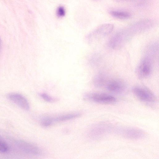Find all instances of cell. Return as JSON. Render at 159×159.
I'll list each match as a JSON object with an SVG mask.
<instances>
[{
	"instance_id": "6da1fadb",
	"label": "cell",
	"mask_w": 159,
	"mask_h": 159,
	"mask_svg": "<svg viewBox=\"0 0 159 159\" xmlns=\"http://www.w3.org/2000/svg\"><path fill=\"white\" fill-rule=\"evenodd\" d=\"M136 34H137L136 31L132 25H130L114 34L109 42V45L113 49H119Z\"/></svg>"
},
{
	"instance_id": "7a4b0ae2",
	"label": "cell",
	"mask_w": 159,
	"mask_h": 159,
	"mask_svg": "<svg viewBox=\"0 0 159 159\" xmlns=\"http://www.w3.org/2000/svg\"><path fill=\"white\" fill-rule=\"evenodd\" d=\"M154 59L144 55L138 65L136 72L138 77L143 79L148 77L151 74L153 69Z\"/></svg>"
},
{
	"instance_id": "3957f363",
	"label": "cell",
	"mask_w": 159,
	"mask_h": 159,
	"mask_svg": "<svg viewBox=\"0 0 159 159\" xmlns=\"http://www.w3.org/2000/svg\"><path fill=\"white\" fill-rule=\"evenodd\" d=\"M114 27V25L111 23H105L99 25L89 34L88 40L93 42L102 39L111 32Z\"/></svg>"
},
{
	"instance_id": "277c9868",
	"label": "cell",
	"mask_w": 159,
	"mask_h": 159,
	"mask_svg": "<svg viewBox=\"0 0 159 159\" xmlns=\"http://www.w3.org/2000/svg\"><path fill=\"white\" fill-rule=\"evenodd\" d=\"M112 130V127L110 124L99 123L91 128L88 132V136L92 139H99L109 134Z\"/></svg>"
},
{
	"instance_id": "5b68a950",
	"label": "cell",
	"mask_w": 159,
	"mask_h": 159,
	"mask_svg": "<svg viewBox=\"0 0 159 159\" xmlns=\"http://www.w3.org/2000/svg\"><path fill=\"white\" fill-rule=\"evenodd\" d=\"M132 91L134 95L142 102L153 103L156 101V96L145 87L139 85L135 86L133 88Z\"/></svg>"
},
{
	"instance_id": "8992f818",
	"label": "cell",
	"mask_w": 159,
	"mask_h": 159,
	"mask_svg": "<svg viewBox=\"0 0 159 159\" xmlns=\"http://www.w3.org/2000/svg\"><path fill=\"white\" fill-rule=\"evenodd\" d=\"M84 98L86 100L104 104H112L116 101L111 95L102 93H89L84 95Z\"/></svg>"
},
{
	"instance_id": "52a82bcc",
	"label": "cell",
	"mask_w": 159,
	"mask_h": 159,
	"mask_svg": "<svg viewBox=\"0 0 159 159\" xmlns=\"http://www.w3.org/2000/svg\"><path fill=\"white\" fill-rule=\"evenodd\" d=\"M116 132L123 137L131 139H141L145 135L144 131L141 129L133 127L119 128L116 129Z\"/></svg>"
},
{
	"instance_id": "ba28073f",
	"label": "cell",
	"mask_w": 159,
	"mask_h": 159,
	"mask_svg": "<svg viewBox=\"0 0 159 159\" xmlns=\"http://www.w3.org/2000/svg\"><path fill=\"white\" fill-rule=\"evenodd\" d=\"M18 147L26 153L34 156L39 157L42 152L39 147L31 143L24 141L19 140L16 142Z\"/></svg>"
},
{
	"instance_id": "9c48e42d",
	"label": "cell",
	"mask_w": 159,
	"mask_h": 159,
	"mask_svg": "<svg viewBox=\"0 0 159 159\" xmlns=\"http://www.w3.org/2000/svg\"><path fill=\"white\" fill-rule=\"evenodd\" d=\"M8 98L21 108L25 110L30 109V105L27 100L22 95L18 93H12L7 95Z\"/></svg>"
},
{
	"instance_id": "30bf717a",
	"label": "cell",
	"mask_w": 159,
	"mask_h": 159,
	"mask_svg": "<svg viewBox=\"0 0 159 159\" xmlns=\"http://www.w3.org/2000/svg\"><path fill=\"white\" fill-rule=\"evenodd\" d=\"M125 87L124 83L118 80L110 81L107 85V88L109 91L115 93H122L125 90Z\"/></svg>"
},
{
	"instance_id": "8fae6325",
	"label": "cell",
	"mask_w": 159,
	"mask_h": 159,
	"mask_svg": "<svg viewBox=\"0 0 159 159\" xmlns=\"http://www.w3.org/2000/svg\"><path fill=\"white\" fill-rule=\"evenodd\" d=\"M158 44L156 42H152L147 47L145 55L151 57L153 59L156 57L158 52Z\"/></svg>"
},
{
	"instance_id": "7c38bea8",
	"label": "cell",
	"mask_w": 159,
	"mask_h": 159,
	"mask_svg": "<svg viewBox=\"0 0 159 159\" xmlns=\"http://www.w3.org/2000/svg\"><path fill=\"white\" fill-rule=\"evenodd\" d=\"M81 115V114L79 113L67 114L61 115L55 117H53V120L54 123L64 121L79 117Z\"/></svg>"
},
{
	"instance_id": "4fadbf2b",
	"label": "cell",
	"mask_w": 159,
	"mask_h": 159,
	"mask_svg": "<svg viewBox=\"0 0 159 159\" xmlns=\"http://www.w3.org/2000/svg\"><path fill=\"white\" fill-rule=\"evenodd\" d=\"M110 14L113 17L120 19H126L131 16V14L129 12L121 10H111Z\"/></svg>"
},
{
	"instance_id": "5bb4252c",
	"label": "cell",
	"mask_w": 159,
	"mask_h": 159,
	"mask_svg": "<svg viewBox=\"0 0 159 159\" xmlns=\"http://www.w3.org/2000/svg\"><path fill=\"white\" fill-rule=\"evenodd\" d=\"M106 82V76L102 73H99L97 75L93 80L94 85L98 88H100L103 86Z\"/></svg>"
},
{
	"instance_id": "9a60e30c",
	"label": "cell",
	"mask_w": 159,
	"mask_h": 159,
	"mask_svg": "<svg viewBox=\"0 0 159 159\" xmlns=\"http://www.w3.org/2000/svg\"><path fill=\"white\" fill-rule=\"evenodd\" d=\"M53 123V118L49 116H45L40 120V123L43 126L47 127L51 125Z\"/></svg>"
},
{
	"instance_id": "2e32d148",
	"label": "cell",
	"mask_w": 159,
	"mask_h": 159,
	"mask_svg": "<svg viewBox=\"0 0 159 159\" xmlns=\"http://www.w3.org/2000/svg\"><path fill=\"white\" fill-rule=\"evenodd\" d=\"M39 96L45 101L49 102H53L56 101L57 99L53 98L45 93L39 94Z\"/></svg>"
},
{
	"instance_id": "e0dca14e",
	"label": "cell",
	"mask_w": 159,
	"mask_h": 159,
	"mask_svg": "<svg viewBox=\"0 0 159 159\" xmlns=\"http://www.w3.org/2000/svg\"><path fill=\"white\" fill-rule=\"evenodd\" d=\"M9 147L6 143L0 137V152H4L8 151Z\"/></svg>"
},
{
	"instance_id": "ac0fdd59",
	"label": "cell",
	"mask_w": 159,
	"mask_h": 159,
	"mask_svg": "<svg viewBox=\"0 0 159 159\" xmlns=\"http://www.w3.org/2000/svg\"><path fill=\"white\" fill-rule=\"evenodd\" d=\"M93 63L94 64H97L100 62L101 60V56L99 54H96L93 57Z\"/></svg>"
},
{
	"instance_id": "d6986e66",
	"label": "cell",
	"mask_w": 159,
	"mask_h": 159,
	"mask_svg": "<svg viewBox=\"0 0 159 159\" xmlns=\"http://www.w3.org/2000/svg\"><path fill=\"white\" fill-rule=\"evenodd\" d=\"M65 11L64 7L62 6H60L57 8V13L59 16H62L64 15Z\"/></svg>"
},
{
	"instance_id": "ffe728a7",
	"label": "cell",
	"mask_w": 159,
	"mask_h": 159,
	"mask_svg": "<svg viewBox=\"0 0 159 159\" xmlns=\"http://www.w3.org/2000/svg\"><path fill=\"white\" fill-rule=\"evenodd\" d=\"M1 39L0 38V50L1 49Z\"/></svg>"
}]
</instances>
